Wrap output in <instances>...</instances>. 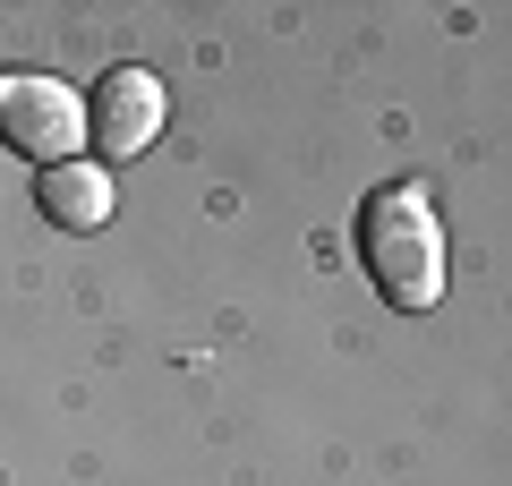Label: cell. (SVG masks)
Instances as JSON below:
<instances>
[{"label":"cell","mask_w":512,"mask_h":486,"mask_svg":"<svg viewBox=\"0 0 512 486\" xmlns=\"http://www.w3.org/2000/svg\"><path fill=\"white\" fill-rule=\"evenodd\" d=\"M35 205L43 222H60V231H103L111 222V171L103 162H52L35 180Z\"/></svg>","instance_id":"cell-4"},{"label":"cell","mask_w":512,"mask_h":486,"mask_svg":"<svg viewBox=\"0 0 512 486\" xmlns=\"http://www.w3.org/2000/svg\"><path fill=\"white\" fill-rule=\"evenodd\" d=\"M163 111H171V94H163L154 69H103L94 94H86V145L103 162H128V154H146L163 137Z\"/></svg>","instance_id":"cell-3"},{"label":"cell","mask_w":512,"mask_h":486,"mask_svg":"<svg viewBox=\"0 0 512 486\" xmlns=\"http://www.w3.org/2000/svg\"><path fill=\"white\" fill-rule=\"evenodd\" d=\"M359 265L402 316H427L444 299V222L419 180H384L359 205Z\"/></svg>","instance_id":"cell-1"},{"label":"cell","mask_w":512,"mask_h":486,"mask_svg":"<svg viewBox=\"0 0 512 486\" xmlns=\"http://www.w3.org/2000/svg\"><path fill=\"white\" fill-rule=\"evenodd\" d=\"M0 137L26 162H43V171L77 162L86 154V94L43 77V69H0Z\"/></svg>","instance_id":"cell-2"}]
</instances>
